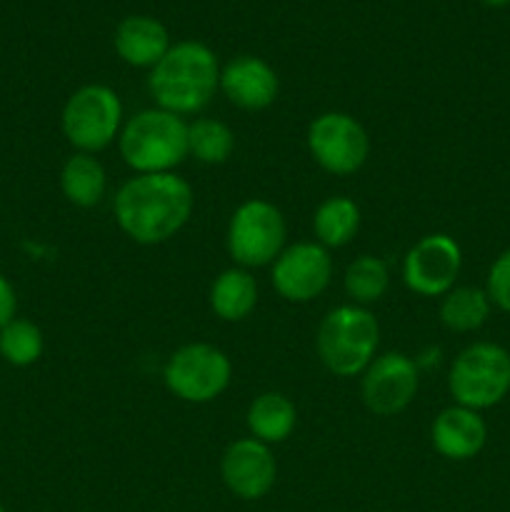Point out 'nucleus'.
I'll return each mask as SVG.
<instances>
[{
	"mask_svg": "<svg viewBox=\"0 0 510 512\" xmlns=\"http://www.w3.org/2000/svg\"><path fill=\"white\" fill-rule=\"evenodd\" d=\"M455 405L488 410L510 393V353L493 343H473L460 350L448 373Z\"/></svg>",
	"mask_w": 510,
	"mask_h": 512,
	"instance_id": "7",
	"label": "nucleus"
},
{
	"mask_svg": "<svg viewBox=\"0 0 510 512\" xmlns=\"http://www.w3.org/2000/svg\"><path fill=\"white\" fill-rule=\"evenodd\" d=\"M460 268H463V250L455 238L445 233H430L405 253L403 280L408 290L420 298H443L448 290L455 288Z\"/></svg>",
	"mask_w": 510,
	"mask_h": 512,
	"instance_id": "10",
	"label": "nucleus"
},
{
	"mask_svg": "<svg viewBox=\"0 0 510 512\" xmlns=\"http://www.w3.org/2000/svg\"><path fill=\"white\" fill-rule=\"evenodd\" d=\"M118 148L135 175L173 173L188 158V123L163 108H148L123 123Z\"/></svg>",
	"mask_w": 510,
	"mask_h": 512,
	"instance_id": "3",
	"label": "nucleus"
},
{
	"mask_svg": "<svg viewBox=\"0 0 510 512\" xmlns=\"http://www.w3.org/2000/svg\"><path fill=\"white\" fill-rule=\"evenodd\" d=\"M275 293L288 303H310L333 280V258L320 243L288 245L270 268Z\"/></svg>",
	"mask_w": 510,
	"mask_h": 512,
	"instance_id": "11",
	"label": "nucleus"
},
{
	"mask_svg": "<svg viewBox=\"0 0 510 512\" xmlns=\"http://www.w3.org/2000/svg\"><path fill=\"white\" fill-rule=\"evenodd\" d=\"M360 230V208L348 195H330L315 208V243L323 248H345Z\"/></svg>",
	"mask_w": 510,
	"mask_h": 512,
	"instance_id": "20",
	"label": "nucleus"
},
{
	"mask_svg": "<svg viewBox=\"0 0 510 512\" xmlns=\"http://www.w3.org/2000/svg\"><path fill=\"white\" fill-rule=\"evenodd\" d=\"M60 190L75 208H95L108 190V173L90 153H73L60 168Z\"/></svg>",
	"mask_w": 510,
	"mask_h": 512,
	"instance_id": "19",
	"label": "nucleus"
},
{
	"mask_svg": "<svg viewBox=\"0 0 510 512\" xmlns=\"http://www.w3.org/2000/svg\"><path fill=\"white\" fill-rule=\"evenodd\" d=\"M220 90L240 110H265L280 93L273 65L258 55H238L220 68Z\"/></svg>",
	"mask_w": 510,
	"mask_h": 512,
	"instance_id": "14",
	"label": "nucleus"
},
{
	"mask_svg": "<svg viewBox=\"0 0 510 512\" xmlns=\"http://www.w3.org/2000/svg\"><path fill=\"white\" fill-rule=\"evenodd\" d=\"M148 90L155 108L180 118L200 113L220 90L218 55L200 40H180L150 70Z\"/></svg>",
	"mask_w": 510,
	"mask_h": 512,
	"instance_id": "2",
	"label": "nucleus"
},
{
	"mask_svg": "<svg viewBox=\"0 0 510 512\" xmlns=\"http://www.w3.org/2000/svg\"><path fill=\"white\" fill-rule=\"evenodd\" d=\"M233 380V363L210 343L180 345L170 353L163 368V383L178 400L190 405L213 403L228 390Z\"/></svg>",
	"mask_w": 510,
	"mask_h": 512,
	"instance_id": "8",
	"label": "nucleus"
},
{
	"mask_svg": "<svg viewBox=\"0 0 510 512\" xmlns=\"http://www.w3.org/2000/svg\"><path fill=\"white\" fill-rule=\"evenodd\" d=\"M235 150V133L230 125L215 118H198L188 123V155L203 165H223Z\"/></svg>",
	"mask_w": 510,
	"mask_h": 512,
	"instance_id": "23",
	"label": "nucleus"
},
{
	"mask_svg": "<svg viewBox=\"0 0 510 512\" xmlns=\"http://www.w3.org/2000/svg\"><path fill=\"white\" fill-rule=\"evenodd\" d=\"M285 218L265 198H250L240 203L230 215L225 230V248L238 268H263L273 265L275 258L285 250Z\"/></svg>",
	"mask_w": 510,
	"mask_h": 512,
	"instance_id": "6",
	"label": "nucleus"
},
{
	"mask_svg": "<svg viewBox=\"0 0 510 512\" xmlns=\"http://www.w3.org/2000/svg\"><path fill=\"white\" fill-rule=\"evenodd\" d=\"M123 118L120 95L108 85L90 83L65 100L60 128L78 153L95 155L118 140Z\"/></svg>",
	"mask_w": 510,
	"mask_h": 512,
	"instance_id": "5",
	"label": "nucleus"
},
{
	"mask_svg": "<svg viewBox=\"0 0 510 512\" xmlns=\"http://www.w3.org/2000/svg\"><path fill=\"white\" fill-rule=\"evenodd\" d=\"M483 5H488V8H505V5H510V0H480Z\"/></svg>",
	"mask_w": 510,
	"mask_h": 512,
	"instance_id": "27",
	"label": "nucleus"
},
{
	"mask_svg": "<svg viewBox=\"0 0 510 512\" xmlns=\"http://www.w3.org/2000/svg\"><path fill=\"white\" fill-rule=\"evenodd\" d=\"M210 310L225 323H240L248 318L258 305V283L250 270L233 268L223 270L210 285Z\"/></svg>",
	"mask_w": 510,
	"mask_h": 512,
	"instance_id": "18",
	"label": "nucleus"
},
{
	"mask_svg": "<svg viewBox=\"0 0 510 512\" xmlns=\"http://www.w3.org/2000/svg\"><path fill=\"white\" fill-rule=\"evenodd\" d=\"M43 330L25 318H13L0 328V358L13 368H30L43 358Z\"/></svg>",
	"mask_w": 510,
	"mask_h": 512,
	"instance_id": "24",
	"label": "nucleus"
},
{
	"mask_svg": "<svg viewBox=\"0 0 510 512\" xmlns=\"http://www.w3.org/2000/svg\"><path fill=\"white\" fill-rule=\"evenodd\" d=\"M485 293H488L490 303H493L495 308L510 313V250L500 253L498 258H495V263L490 265L488 288H485Z\"/></svg>",
	"mask_w": 510,
	"mask_h": 512,
	"instance_id": "25",
	"label": "nucleus"
},
{
	"mask_svg": "<svg viewBox=\"0 0 510 512\" xmlns=\"http://www.w3.org/2000/svg\"><path fill=\"white\" fill-rule=\"evenodd\" d=\"M345 293L353 300V305H373L388 293L390 270L388 263L378 255H360L345 270Z\"/></svg>",
	"mask_w": 510,
	"mask_h": 512,
	"instance_id": "22",
	"label": "nucleus"
},
{
	"mask_svg": "<svg viewBox=\"0 0 510 512\" xmlns=\"http://www.w3.org/2000/svg\"><path fill=\"white\" fill-rule=\"evenodd\" d=\"M223 485L240 500H260L275 488L278 460L270 445L255 438H240L225 448L220 458Z\"/></svg>",
	"mask_w": 510,
	"mask_h": 512,
	"instance_id": "13",
	"label": "nucleus"
},
{
	"mask_svg": "<svg viewBox=\"0 0 510 512\" xmlns=\"http://www.w3.org/2000/svg\"><path fill=\"white\" fill-rule=\"evenodd\" d=\"M490 298L485 290L473 285H460L448 290L440 300V323L453 333H473L488 320Z\"/></svg>",
	"mask_w": 510,
	"mask_h": 512,
	"instance_id": "21",
	"label": "nucleus"
},
{
	"mask_svg": "<svg viewBox=\"0 0 510 512\" xmlns=\"http://www.w3.org/2000/svg\"><path fill=\"white\" fill-rule=\"evenodd\" d=\"M245 423H248L250 438L265 445H278L293 435L295 425H298V410L288 395L268 390L248 405Z\"/></svg>",
	"mask_w": 510,
	"mask_h": 512,
	"instance_id": "17",
	"label": "nucleus"
},
{
	"mask_svg": "<svg viewBox=\"0 0 510 512\" xmlns=\"http://www.w3.org/2000/svg\"><path fill=\"white\" fill-rule=\"evenodd\" d=\"M430 440L435 453L445 460H470L485 448L488 440V425L480 418L478 410L450 405L435 415L430 425Z\"/></svg>",
	"mask_w": 510,
	"mask_h": 512,
	"instance_id": "15",
	"label": "nucleus"
},
{
	"mask_svg": "<svg viewBox=\"0 0 510 512\" xmlns=\"http://www.w3.org/2000/svg\"><path fill=\"white\" fill-rule=\"evenodd\" d=\"M308 150L315 163L330 175H353L365 165L370 155L368 130L358 118L340 110L320 113L308 125Z\"/></svg>",
	"mask_w": 510,
	"mask_h": 512,
	"instance_id": "9",
	"label": "nucleus"
},
{
	"mask_svg": "<svg viewBox=\"0 0 510 512\" xmlns=\"http://www.w3.org/2000/svg\"><path fill=\"white\" fill-rule=\"evenodd\" d=\"M380 325L368 308L338 305L318 325L315 350L335 378H355L378 358Z\"/></svg>",
	"mask_w": 510,
	"mask_h": 512,
	"instance_id": "4",
	"label": "nucleus"
},
{
	"mask_svg": "<svg viewBox=\"0 0 510 512\" xmlns=\"http://www.w3.org/2000/svg\"><path fill=\"white\" fill-rule=\"evenodd\" d=\"M195 193L178 173L133 175L113 200L118 228L138 245H160L188 225Z\"/></svg>",
	"mask_w": 510,
	"mask_h": 512,
	"instance_id": "1",
	"label": "nucleus"
},
{
	"mask_svg": "<svg viewBox=\"0 0 510 512\" xmlns=\"http://www.w3.org/2000/svg\"><path fill=\"white\" fill-rule=\"evenodd\" d=\"M168 28L150 15H128L118 23L113 33V48L123 63L133 68H150L163 60L170 50Z\"/></svg>",
	"mask_w": 510,
	"mask_h": 512,
	"instance_id": "16",
	"label": "nucleus"
},
{
	"mask_svg": "<svg viewBox=\"0 0 510 512\" xmlns=\"http://www.w3.org/2000/svg\"><path fill=\"white\" fill-rule=\"evenodd\" d=\"M0 512H5V508H3V503H0Z\"/></svg>",
	"mask_w": 510,
	"mask_h": 512,
	"instance_id": "28",
	"label": "nucleus"
},
{
	"mask_svg": "<svg viewBox=\"0 0 510 512\" xmlns=\"http://www.w3.org/2000/svg\"><path fill=\"white\" fill-rule=\"evenodd\" d=\"M418 388V363L405 353H383L365 368L360 395L370 413L390 418L413 403Z\"/></svg>",
	"mask_w": 510,
	"mask_h": 512,
	"instance_id": "12",
	"label": "nucleus"
},
{
	"mask_svg": "<svg viewBox=\"0 0 510 512\" xmlns=\"http://www.w3.org/2000/svg\"><path fill=\"white\" fill-rule=\"evenodd\" d=\"M18 313V295H15L13 283L0 273V328L8 325Z\"/></svg>",
	"mask_w": 510,
	"mask_h": 512,
	"instance_id": "26",
	"label": "nucleus"
}]
</instances>
